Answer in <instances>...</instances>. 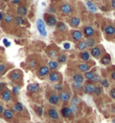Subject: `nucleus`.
<instances>
[{
	"mask_svg": "<svg viewBox=\"0 0 115 123\" xmlns=\"http://www.w3.org/2000/svg\"><path fill=\"white\" fill-rule=\"evenodd\" d=\"M36 26H37V29H38L39 33L40 35L42 36H47V30H46V27H45V23L44 21L41 18H39L36 22Z\"/></svg>",
	"mask_w": 115,
	"mask_h": 123,
	"instance_id": "nucleus-1",
	"label": "nucleus"
},
{
	"mask_svg": "<svg viewBox=\"0 0 115 123\" xmlns=\"http://www.w3.org/2000/svg\"><path fill=\"white\" fill-rule=\"evenodd\" d=\"M9 78L13 81H19L21 80V78H22V74H21V73H20L19 71L15 70L12 73H9Z\"/></svg>",
	"mask_w": 115,
	"mask_h": 123,
	"instance_id": "nucleus-2",
	"label": "nucleus"
},
{
	"mask_svg": "<svg viewBox=\"0 0 115 123\" xmlns=\"http://www.w3.org/2000/svg\"><path fill=\"white\" fill-rule=\"evenodd\" d=\"M45 21H46L47 25L50 26H55L57 25V19L53 15H45Z\"/></svg>",
	"mask_w": 115,
	"mask_h": 123,
	"instance_id": "nucleus-3",
	"label": "nucleus"
},
{
	"mask_svg": "<svg viewBox=\"0 0 115 123\" xmlns=\"http://www.w3.org/2000/svg\"><path fill=\"white\" fill-rule=\"evenodd\" d=\"M60 12H61L63 15H69L71 12H72V7L68 3L66 4H63L60 6Z\"/></svg>",
	"mask_w": 115,
	"mask_h": 123,
	"instance_id": "nucleus-4",
	"label": "nucleus"
},
{
	"mask_svg": "<svg viewBox=\"0 0 115 123\" xmlns=\"http://www.w3.org/2000/svg\"><path fill=\"white\" fill-rule=\"evenodd\" d=\"M85 6H86V7L88 9V11L91 12V13H96L97 10H98L97 6L94 2H92V1H86L85 2Z\"/></svg>",
	"mask_w": 115,
	"mask_h": 123,
	"instance_id": "nucleus-5",
	"label": "nucleus"
},
{
	"mask_svg": "<svg viewBox=\"0 0 115 123\" xmlns=\"http://www.w3.org/2000/svg\"><path fill=\"white\" fill-rule=\"evenodd\" d=\"M49 73H50V68L48 66H45V65L40 67V69L38 70V75L41 77L46 76V75L49 74Z\"/></svg>",
	"mask_w": 115,
	"mask_h": 123,
	"instance_id": "nucleus-6",
	"label": "nucleus"
},
{
	"mask_svg": "<svg viewBox=\"0 0 115 123\" xmlns=\"http://www.w3.org/2000/svg\"><path fill=\"white\" fill-rule=\"evenodd\" d=\"M84 34L86 38H91V36L94 35V29L92 26H86L84 28Z\"/></svg>",
	"mask_w": 115,
	"mask_h": 123,
	"instance_id": "nucleus-7",
	"label": "nucleus"
},
{
	"mask_svg": "<svg viewBox=\"0 0 115 123\" xmlns=\"http://www.w3.org/2000/svg\"><path fill=\"white\" fill-rule=\"evenodd\" d=\"M59 100H60V98H59V95H58L56 93H53V94H51L49 98V102L50 104H53V105H56L59 102Z\"/></svg>",
	"mask_w": 115,
	"mask_h": 123,
	"instance_id": "nucleus-8",
	"label": "nucleus"
},
{
	"mask_svg": "<svg viewBox=\"0 0 115 123\" xmlns=\"http://www.w3.org/2000/svg\"><path fill=\"white\" fill-rule=\"evenodd\" d=\"M1 97L5 101H10L12 99V94L8 90H5L1 92Z\"/></svg>",
	"mask_w": 115,
	"mask_h": 123,
	"instance_id": "nucleus-9",
	"label": "nucleus"
},
{
	"mask_svg": "<svg viewBox=\"0 0 115 123\" xmlns=\"http://www.w3.org/2000/svg\"><path fill=\"white\" fill-rule=\"evenodd\" d=\"M48 115H49L50 119H58V118H59V114L55 109H50L48 111Z\"/></svg>",
	"mask_w": 115,
	"mask_h": 123,
	"instance_id": "nucleus-10",
	"label": "nucleus"
},
{
	"mask_svg": "<svg viewBox=\"0 0 115 123\" xmlns=\"http://www.w3.org/2000/svg\"><path fill=\"white\" fill-rule=\"evenodd\" d=\"M72 113H73V111H72L71 108H69V107L63 108L61 111V114L64 118H69V117H71Z\"/></svg>",
	"mask_w": 115,
	"mask_h": 123,
	"instance_id": "nucleus-11",
	"label": "nucleus"
},
{
	"mask_svg": "<svg viewBox=\"0 0 115 123\" xmlns=\"http://www.w3.org/2000/svg\"><path fill=\"white\" fill-rule=\"evenodd\" d=\"M72 37H73V40L75 42H79V40L83 38V34L78 30L73 31L72 32Z\"/></svg>",
	"mask_w": 115,
	"mask_h": 123,
	"instance_id": "nucleus-12",
	"label": "nucleus"
},
{
	"mask_svg": "<svg viewBox=\"0 0 115 123\" xmlns=\"http://www.w3.org/2000/svg\"><path fill=\"white\" fill-rule=\"evenodd\" d=\"M84 78L82 74H79V73H76L73 75V81L74 82H77V83H80L82 84L84 82Z\"/></svg>",
	"mask_w": 115,
	"mask_h": 123,
	"instance_id": "nucleus-13",
	"label": "nucleus"
},
{
	"mask_svg": "<svg viewBox=\"0 0 115 123\" xmlns=\"http://www.w3.org/2000/svg\"><path fill=\"white\" fill-rule=\"evenodd\" d=\"M101 54H102V51H101L100 47H98V46L94 47V48H92V50H91V54L94 58H99Z\"/></svg>",
	"mask_w": 115,
	"mask_h": 123,
	"instance_id": "nucleus-14",
	"label": "nucleus"
},
{
	"mask_svg": "<svg viewBox=\"0 0 115 123\" xmlns=\"http://www.w3.org/2000/svg\"><path fill=\"white\" fill-rule=\"evenodd\" d=\"M49 80L52 82H56L59 80V73L57 72H52L51 73H50L49 75Z\"/></svg>",
	"mask_w": 115,
	"mask_h": 123,
	"instance_id": "nucleus-15",
	"label": "nucleus"
},
{
	"mask_svg": "<svg viewBox=\"0 0 115 123\" xmlns=\"http://www.w3.org/2000/svg\"><path fill=\"white\" fill-rule=\"evenodd\" d=\"M16 11H17V14L19 15V16H23V15H27V8L26 6H19L17 9H16Z\"/></svg>",
	"mask_w": 115,
	"mask_h": 123,
	"instance_id": "nucleus-16",
	"label": "nucleus"
},
{
	"mask_svg": "<svg viewBox=\"0 0 115 123\" xmlns=\"http://www.w3.org/2000/svg\"><path fill=\"white\" fill-rule=\"evenodd\" d=\"M39 89H40V86H39L38 83H31V84H29L28 85V87H27V90H28V92H37L39 91Z\"/></svg>",
	"mask_w": 115,
	"mask_h": 123,
	"instance_id": "nucleus-17",
	"label": "nucleus"
},
{
	"mask_svg": "<svg viewBox=\"0 0 115 123\" xmlns=\"http://www.w3.org/2000/svg\"><path fill=\"white\" fill-rule=\"evenodd\" d=\"M104 32L108 35H115V27L112 25H106L104 28Z\"/></svg>",
	"mask_w": 115,
	"mask_h": 123,
	"instance_id": "nucleus-18",
	"label": "nucleus"
},
{
	"mask_svg": "<svg viewBox=\"0 0 115 123\" xmlns=\"http://www.w3.org/2000/svg\"><path fill=\"white\" fill-rule=\"evenodd\" d=\"M59 98H60V100L62 101H68L70 100V98H71V95H70V93L68 92H63L60 93V95H59Z\"/></svg>",
	"mask_w": 115,
	"mask_h": 123,
	"instance_id": "nucleus-19",
	"label": "nucleus"
},
{
	"mask_svg": "<svg viewBox=\"0 0 115 123\" xmlns=\"http://www.w3.org/2000/svg\"><path fill=\"white\" fill-rule=\"evenodd\" d=\"M95 90V86L93 84H87L84 86V92L85 93H94Z\"/></svg>",
	"mask_w": 115,
	"mask_h": 123,
	"instance_id": "nucleus-20",
	"label": "nucleus"
},
{
	"mask_svg": "<svg viewBox=\"0 0 115 123\" xmlns=\"http://www.w3.org/2000/svg\"><path fill=\"white\" fill-rule=\"evenodd\" d=\"M101 62L104 65H108L111 62V56H110V54H106L105 55H104L102 57V59H101Z\"/></svg>",
	"mask_w": 115,
	"mask_h": 123,
	"instance_id": "nucleus-21",
	"label": "nucleus"
},
{
	"mask_svg": "<svg viewBox=\"0 0 115 123\" xmlns=\"http://www.w3.org/2000/svg\"><path fill=\"white\" fill-rule=\"evenodd\" d=\"M77 68L80 70L82 73H87L90 70V65L87 64V63H81L77 66Z\"/></svg>",
	"mask_w": 115,
	"mask_h": 123,
	"instance_id": "nucleus-22",
	"label": "nucleus"
},
{
	"mask_svg": "<svg viewBox=\"0 0 115 123\" xmlns=\"http://www.w3.org/2000/svg\"><path fill=\"white\" fill-rule=\"evenodd\" d=\"M4 116L6 119H12L14 118V113H13L11 110H5Z\"/></svg>",
	"mask_w": 115,
	"mask_h": 123,
	"instance_id": "nucleus-23",
	"label": "nucleus"
},
{
	"mask_svg": "<svg viewBox=\"0 0 115 123\" xmlns=\"http://www.w3.org/2000/svg\"><path fill=\"white\" fill-rule=\"evenodd\" d=\"M79 55H80V58L84 62H87L90 60V54H89L88 52H86V51H85V52H83V53H81Z\"/></svg>",
	"mask_w": 115,
	"mask_h": 123,
	"instance_id": "nucleus-24",
	"label": "nucleus"
},
{
	"mask_svg": "<svg viewBox=\"0 0 115 123\" xmlns=\"http://www.w3.org/2000/svg\"><path fill=\"white\" fill-rule=\"evenodd\" d=\"M79 24H80V19L78 17H73V18H71V20H70L71 26L77 27V25H79Z\"/></svg>",
	"mask_w": 115,
	"mask_h": 123,
	"instance_id": "nucleus-25",
	"label": "nucleus"
},
{
	"mask_svg": "<svg viewBox=\"0 0 115 123\" xmlns=\"http://www.w3.org/2000/svg\"><path fill=\"white\" fill-rule=\"evenodd\" d=\"M48 67L50 68V70H56L58 69V62L56 61H50L49 62V63H48Z\"/></svg>",
	"mask_w": 115,
	"mask_h": 123,
	"instance_id": "nucleus-26",
	"label": "nucleus"
},
{
	"mask_svg": "<svg viewBox=\"0 0 115 123\" xmlns=\"http://www.w3.org/2000/svg\"><path fill=\"white\" fill-rule=\"evenodd\" d=\"M14 110L17 112H22L23 111V105L21 102H16L14 106Z\"/></svg>",
	"mask_w": 115,
	"mask_h": 123,
	"instance_id": "nucleus-27",
	"label": "nucleus"
},
{
	"mask_svg": "<svg viewBox=\"0 0 115 123\" xmlns=\"http://www.w3.org/2000/svg\"><path fill=\"white\" fill-rule=\"evenodd\" d=\"M85 43H86V46H87V47L92 48V47H94V45L95 44V40L93 38H87L86 41H85Z\"/></svg>",
	"mask_w": 115,
	"mask_h": 123,
	"instance_id": "nucleus-28",
	"label": "nucleus"
},
{
	"mask_svg": "<svg viewBox=\"0 0 115 123\" xmlns=\"http://www.w3.org/2000/svg\"><path fill=\"white\" fill-rule=\"evenodd\" d=\"M15 21H16V25H23L24 24V18H23V16H16V17H15Z\"/></svg>",
	"mask_w": 115,
	"mask_h": 123,
	"instance_id": "nucleus-29",
	"label": "nucleus"
},
{
	"mask_svg": "<svg viewBox=\"0 0 115 123\" xmlns=\"http://www.w3.org/2000/svg\"><path fill=\"white\" fill-rule=\"evenodd\" d=\"M77 48L78 49V50H85V49L87 48V46H86L85 42L82 41V42H79L77 44Z\"/></svg>",
	"mask_w": 115,
	"mask_h": 123,
	"instance_id": "nucleus-30",
	"label": "nucleus"
},
{
	"mask_svg": "<svg viewBox=\"0 0 115 123\" xmlns=\"http://www.w3.org/2000/svg\"><path fill=\"white\" fill-rule=\"evenodd\" d=\"M58 62L60 63H65L67 62V55L66 54H59L58 57Z\"/></svg>",
	"mask_w": 115,
	"mask_h": 123,
	"instance_id": "nucleus-31",
	"label": "nucleus"
},
{
	"mask_svg": "<svg viewBox=\"0 0 115 123\" xmlns=\"http://www.w3.org/2000/svg\"><path fill=\"white\" fill-rule=\"evenodd\" d=\"M57 27H58V29L60 31H65L66 29H67V25H66L63 22H58V23L57 24Z\"/></svg>",
	"mask_w": 115,
	"mask_h": 123,
	"instance_id": "nucleus-32",
	"label": "nucleus"
},
{
	"mask_svg": "<svg viewBox=\"0 0 115 123\" xmlns=\"http://www.w3.org/2000/svg\"><path fill=\"white\" fill-rule=\"evenodd\" d=\"M4 19H5V23L9 24V23H11L12 21L14 20V17H13L11 15H9V14H6V15H5Z\"/></svg>",
	"mask_w": 115,
	"mask_h": 123,
	"instance_id": "nucleus-33",
	"label": "nucleus"
},
{
	"mask_svg": "<svg viewBox=\"0 0 115 123\" xmlns=\"http://www.w3.org/2000/svg\"><path fill=\"white\" fill-rule=\"evenodd\" d=\"M94 76V72H87V73H85V74H84V77L88 81H91Z\"/></svg>",
	"mask_w": 115,
	"mask_h": 123,
	"instance_id": "nucleus-34",
	"label": "nucleus"
},
{
	"mask_svg": "<svg viewBox=\"0 0 115 123\" xmlns=\"http://www.w3.org/2000/svg\"><path fill=\"white\" fill-rule=\"evenodd\" d=\"M94 93L95 95H98V96L101 95V94L103 93V88H102V87H100V86H96Z\"/></svg>",
	"mask_w": 115,
	"mask_h": 123,
	"instance_id": "nucleus-35",
	"label": "nucleus"
},
{
	"mask_svg": "<svg viewBox=\"0 0 115 123\" xmlns=\"http://www.w3.org/2000/svg\"><path fill=\"white\" fill-rule=\"evenodd\" d=\"M101 84H102V86L104 87V88H108L110 83H109V81H108L107 79H104V80L101 81Z\"/></svg>",
	"mask_w": 115,
	"mask_h": 123,
	"instance_id": "nucleus-36",
	"label": "nucleus"
},
{
	"mask_svg": "<svg viewBox=\"0 0 115 123\" xmlns=\"http://www.w3.org/2000/svg\"><path fill=\"white\" fill-rule=\"evenodd\" d=\"M35 111H36V113H37L39 116H42V113H43V108H42V106H37L36 109H35Z\"/></svg>",
	"mask_w": 115,
	"mask_h": 123,
	"instance_id": "nucleus-37",
	"label": "nucleus"
},
{
	"mask_svg": "<svg viewBox=\"0 0 115 123\" xmlns=\"http://www.w3.org/2000/svg\"><path fill=\"white\" fill-rule=\"evenodd\" d=\"M37 64H38V62H37L36 60H31V61H30V62H29V65H30L31 68H35V67L37 66Z\"/></svg>",
	"mask_w": 115,
	"mask_h": 123,
	"instance_id": "nucleus-38",
	"label": "nucleus"
},
{
	"mask_svg": "<svg viewBox=\"0 0 115 123\" xmlns=\"http://www.w3.org/2000/svg\"><path fill=\"white\" fill-rule=\"evenodd\" d=\"M48 54H49V56H50V58H54L56 55H57V53H56V51L50 50V51L48 52Z\"/></svg>",
	"mask_w": 115,
	"mask_h": 123,
	"instance_id": "nucleus-39",
	"label": "nucleus"
},
{
	"mask_svg": "<svg viewBox=\"0 0 115 123\" xmlns=\"http://www.w3.org/2000/svg\"><path fill=\"white\" fill-rule=\"evenodd\" d=\"M6 70V65L5 64H0V75L3 74Z\"/></svg>",
	"mask_w": 115,
	"mask_h": 123,
	"instance_id": "nucleus-40",
	"label": "nucleus"
},
{
	"mask_svg": "<svg viewBox=\"0 0 115 123\" xmlns=\"http://www.w3.org/2000/svg\"><path fill=\"white\" fill-rule=\"evenodd\" d=\"M80 101H81V100L79 99V98H77V97H75V98H73V99H72L73 105H77V104H78Z\"/></svg>",
	"mask_w": 115,
	"mask_h": 123,
	"instance_id": "nucleus-41",
	"label": "nucleus"
},
{
	"mask_svg": "<svg viewBox=\"0 0 115 123\" xmlns=\"http://www.w3.org/2000/svg\"><path fill=\"white\" fill-rule=\"evenodd\" d=\"M100 81V76L97 75V74H94V76L93 77V79L91 80V81H93V82H97V81Z\"/></svg>",
	"mask_w": 115,
	"mask_h": 123,
	"instance_id": "nucleus-42",
	"label": "nucleus"
},
{
	"mask_svg": "<svg viewBox=\"0 0 115 123\" xmlns=\"http://www.w3.org/2000/svg\"><path fill=\"white\" fill-rule=\"evenodd\" d=\"M73 87L76 89V90H78V89H80L81 87H82V84L77 83V82H73Z\"/></svg>",
	"mask_w": 115,
	"mask_h": 123,
	"instance_id": "nucleus-43",
	"label": "nucleus"
},
{
	"mask_svg": "<svg viewBox=\"0 0 115 123\" xmlns=\"http://www.w3.org/2000/svg\"><path fill=\"white\" fill-rule=\"evenodd\" d=\"M3 43H4V44L5 45V47H9V46L11 45V43L9 42L7 39H5V38L3 40Z\"/></svg>",
	"mask_w": 115,
	"mask_h": 123,
	"instance_id": "nucleus-44",
	"label": "nucleus"
},
{
	"mask_svg": "<svg viewBox=\"0 0 115 123\" xmlns=\"http://www.w3.org/2000/svg\"><path fill=\"white\" fill-rule=\"evenodd\" d=\"M54 89L58 92H60V91H62V86L60 84H56L54 86Z\"/></svg>",
	"mask_w": 115,
	"mask_h": 123,
	"instance_id": "nucleus-45",
	"label": "nucleus"
},
{
	"mask_svg": "<svg viewBox=\"0 0 115 123\" xmlns=\"http://www.w3.org/2000/svg\"><path fill=\"white\" fill-rule=\"evenodd\" d=\"M19 90H20L19 86H15V87L13 88V92H14L15 94H18V92H19Z\"/></svg>",
	"mask_w": 115,
	"mask_h": 123,
	"instance_id": "nucleus-46",
	"label": "nucleus"
},
{
	"mask_svg": "<svg viewBox=\"0 0 115 123\" xmlns=\"http://www.w3.org/2000/svg\"><path fill=\"white\" fill-rule=\"evenodd\" d=\"M57 12V9H56V7H54V6H50V8H49V13H51V14H54V13H56Z\"/></svg>",
	"mask_w": 115,
	"mask_h": 123,
	"instance_id": "nucleus-47",
	"label": "nucleus"
},
{
	"mask_svg": "<svg viewBox=\"0 0 115 123\" xmlns=\"http://www.w3.org/2000/svg\"><path fill=\"white\" fill-rule=\"evenodd\" d=\"M110 96H111L112 99L115 100V89H111V92H110Z\"/></svg>",
	"mask_w": 115,
	"mask_h": 123,
	"instance_id": "nucleus-48",
	"label": "nucleus"
},
{
	"mask_svg": "<svg viewBox=\"0 0 115 123\" xmlns=\"http://www.w3.org/2000/svg\"><path fill=\"white\" fill-rule=\"evenodd\" d=\"M64 48H65L66 50H69L70 49V43H64Z\"/></svg>",
	"mask_w": 115,
	"mask_h": 123,
	"instance_id": "nucleus-49",
	"label": "nucleus"
},
{
	"mask_svg": "<svg viewBox=\"0 0 115 123\" xmlns=\"http://www.w3.org/2000/svg\"><path fill=\"white\" fill-rule=\"evenodd\" d=\"M71 110H72L73 113H77V106H76V105H72V107H71Z\"/></svg>",
	"mask_w": 115,
	"mask_h": 123,
	"instance_id": "nucleus-50",
	"label": "nucleus"
},
{
	"mask_svg": "<svg viewBox=\"0 0 115 123\" xmlns=\"http://www.w3.org/2000/svg\"><path fill=\"white\" fill-rule=\"evenodd\" d=\"M5 87V83H3V82H0V92H3Z\"/></svg>",
	"mask_w": 115,
	"mask_h": 123,
	"instance_id": "nucleus-51",
	"label": "nucleus"
},
{
	"mask_svg": "<svg viewBox=\"0 0 115 123\" xmlns=\"http://www.w3.org/2000/svg\"><path fill=\"white\" fill-rule=\"evenodd\" d=\"M3 112H4V107L0 104V114H1V113H3Z\"/></svg>",
	"mask_w": 115,
	"mask_h": 123,
	"instance_id": "nucleus-52",
	"label": "nucleus"
},
{
	"mask_svg": "<svg viewBox=\"0 0 115 123\" xmlns=\"http://www.w3.org/2000/svg\"><path fill=\"white\" fill-rule=\"evenodd\" d=\"M12 3L13 4H20L21 1H19V0H15V1H12Z\"/></svg>",
	"mask_w": 115,
	"mask_h": 123,
	"instance_id": "nucleus-53",
	"label": "nucleus"
},
{
	"mask_svg": "<svg viewBox=\"0 0 115 123\" xmlns=\"http://www.w3.org/2000/svg\"><path fill=\"white\" fill-rule=\"evenodd\" d=\"M111 6L115 9V0H112V1L111 2Z\"/></svg>",
	"mask_w": 115,
	"mask_h": 123,
	"instance_id": "nucleus-54",
	"label": "nucleus"
},
{
	"mask_svg": "<svg viewBox=\"0 0 115 123\" xmlns=\"http://www.w3.org/2000/svg\"><path fill=\"white\" fill-rule=\"evenodd\" d=\"M111 78L115 81V72H112V73H111Z\"/></svg>",
	"mask_w": 115,
	"mask_h": 123,
	"instance_id": "nucleus-55",
	"label": "nucleus"
},
{
	"mask_svg": "<svg viewBox=\"0 0 115 123\" xmlns=\"http://www.w3.org/2000/svg\"><path fill=\"white\" fill-rule=\"evenodd\" d=\"M3 19V13L2 12H0V21Z\"/></svg>",
	"mask_w": 115,
	"mask_h": 123,
	"instance_id": "nucleus-56",
	"label": "nucleus"
},
{
	"mask_svg": "<svg viewBox=\"0 0 115 123\" xmlns=\"http://www.w3.org/2000/svg\"><path fill=\"white\" fill-rule=\"evenodd\" d=\"M101 9H102L103 11H106V10H107V8L105 7V6H102V7H101Z\"/></svg>",
	"mask_w": 115,
	"mask_h": 123,
	"instance_id": "nucleus-57",
	"label": "nucleus"
},
{
	"mask_svg": "<svg viewBox=\"0 0 115 123\" xmlns=\"http://www.w3.org/2000/svg\"><path fill=\"white\" fill-rule=\"evenodd\" d=\"M112 112H115V105H113V107H112Z\"/></svg>",
	"mask_w": 115,
	"mask_h": 123,
	"instance_id": "nucleus-58",
	"label": "nucleus"
},
{
	"mask_svg": "<svg viewBox=\"0 0 115 123\" xmlns=\"http://www.w3.org/2000/svg\"><path fill=\"white\" fill-rule=\"evenodd\" d=\"M112 123H115V119H113V120H112Z\"/></svg>",
	"mask_w": 115,
	"mask_h": 123,
	"instance_id": "nucleus-59",
	"label": "nucleus"
}]
</instances>
